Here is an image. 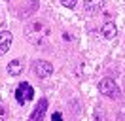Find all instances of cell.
I'll return each mask as SVG.
<instances>
[{"label":"cell","instance_id":"3957f363","mask_svg":"<svg viewBox=\"0 0 125 121\" xmlns=\"http://www.w3.org/2000/svg\"><path fill=\"white\" fill-rule=\"evenodd\" d=\"M34 72L38 78H49L53 74V64L47 60H36L34 62Z\"/></svg>","mask_w":125,"mask_h":121},{"label":"cell","instance_id":"8fae6325","mask_svg":"<svg viewBox=\"0 0 125 121\" xmlns=\"http://www.w3.org/2000/svg\"><path fill=\"white\" fill-rule=\"evenodd\" d=\"M53 121H62V117H61V113H59V112L53 113Z\"/></svg>","mask_w":125,"mask_h":121},{"label":"cell","instance_id":"ba28073f","mask_svg":"<svg viewBox=\"0 0 125 121\" xmlns=\"http://www.w3.org/2000/svg\"><path fill=\"white\" fill-rule=\"evenodd\" d=\"M102 34H104L106 38H114L116 36V25H114L112 21H108L104 27H102Z\"/></svg>","mask_w":125,"mask_h":121},{"label":"cell","instance_id":"52a82bcc","mask_svg":"<svg viewBox=\"0 0 125 121\" xmlns=\"http://www.w3.org/2000/svg\"><path fill=\"white\" fill-rule=\"evenodd\" d=\"M23 68H25L23 59H15V60H11V62L8 64V74L10 76H19L21 72H23Z\"/></svg>","mask_w":125,"mask_h":121},{"label":"cell","instance_id":"5b68a950","mask_svg":"<svg viewBox=\"0 0 125 121\" xmlns=\"http://www.w3.org/2000/svg\"><path fill=\"white\" fill-rule=\"evenodd\" d=\"M47 112V100L46 98H42L40 100V104L34 108V112L31 113V121H44V115Z\"/></svg>","mask_w":125,"mask_h":121},{"label":"cell","instance_id":"7a4b0ae2","mask_svg":"<svg viewBox=\"0 0 125 121\" xmlns=\"http://www.w3.org/2000/svg\"><path fill=\"white\" fill-rule=\"evenodd\" d=\"M32 97H34V91H32V85H31V83H27V81L19 83V87H17V91H15V98H17V102L23 106L25 102H29Z\"/></svg>","mask_w":125,"mask_h":121},{"label":"cell","instance_id":"6da1fadb","mask_svg":"<svg viewBox=\"0 0 125 121\" xmlns=\"http://www.w3.org/2000/svg\"><path fill=\"white\" fill-rule=\"evenodd\" d=\"M99 91H101L104 97H110V98H119V97H121V91H119V87L116 85V81H114L112 78H104V80H101V83H99Z\"/></svg>","mask_w":125,"mask_h":121},{"label":"cell","instance_id":"277c9868","mask_svg":"<svg viewBox=\"0 0 125 121\" xmlns=\"http://www.w3.org/2000/svg\"><path fill=\"white\" fill-rule=\"evenodd\" d=\"M102 2H104V0H83V13L89 15V17L95 15L97 11H101Z\"/></svg>","mask_w":125,"mask_h":121},{"label":"cell","instance_id":"30bf717a","mask_svg":"<svg viewBox=\"0 0 125 121\" xmlns=\"http://www.w3.org/2000/svg\"><path fill=\"white\" fill-rule=\"evenodd\" d=\"M6 119V110H4V106L0 104V121H4Z\"/></svg>","mask_w":125,"mask_h":121},{"label":"cell","instance_id":"9c48e42d","mask_svg":"<svg viewBox=\"0 0 125 121\" xmlns=\"http://www.w3.org/2000/svg\"><path fill=\"white\" fill-rule=\"evenodd\" d=\"M61 4L64 8H70V10H72V8L76 6V0H61Z\"/></svg>","mask_w":125,"mask_h":121},{"label":"cell","instance_id":"8992f818","mask_svg":"<svg viewBox=\"0 0 125 121\" xmlns=\"http://www.w3.org/2000/svg\"><path fill=\"white\" fill-rule=\"evenodd\" d=\"M11 42H13L11 32H10V30H0V55H4V53L10 49Z\"/></svg>","mask_w":125,"mask_h":121}]
</instances>
